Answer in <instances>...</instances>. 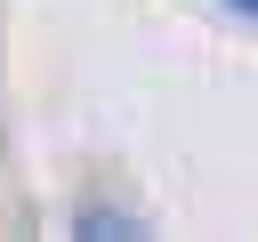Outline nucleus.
I'll return each instance as SVG.
<instances>
[{
  "instance_id": "f257e3e1",
  "label": "nucleus",
  "mask_w": 258,
  "mask_h": 242,
  "mask_svg": "<svg viewBox=\"0 0 258 242\" xmlns=\"http://www.w3.org/2000/svg\"><path fill=\"white\" fill-rule=\"evenodd\" d=\"M226 8H242V16H250V24H258V0H226Z\"/></svg>"
}]
</instances>
